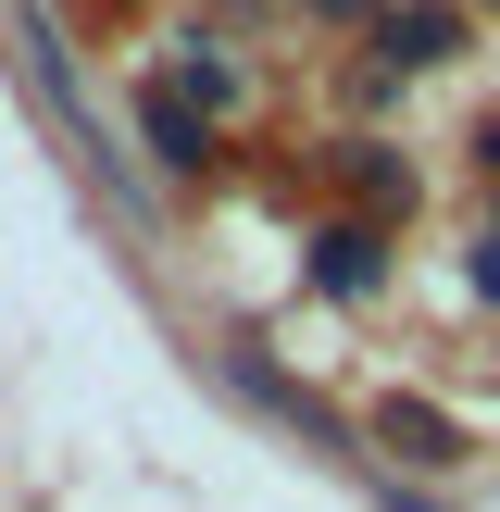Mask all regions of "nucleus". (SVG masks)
<instances>
[{
	"label": "nucleus",
	"instance_id": "1",
	"mask_svg": "<svg viewBox=\"0 0 500 512\" xmlns=\"http://www.w3.org/2000/svg\"><path fill=\"white\" fill-rule=\"evenodd\" d=\"M138 125H150V163H175V175L213 163V125H200V100H188V88H150V100H138Z\"/></svg>",
	"mask_w": 500,
	"mask_h": 512
},
{
	"label": "nucleus",
	"instance_id": "2",
	"mask_svg": "<svg viewBox=\"0 0 500 512\" xmlns=\"http://www.w3.org/2000/svg\"><path fill=\"white\" fill-rule=\"evenodd\" d=\"M375 438H388L400 463H463V425L425 413V400H388V413H375Z\"/></svg>",
	"mask_w": 500,
	"mask_h": 512
},
{
	"label": "nucleus",
	"instance_id": "3",
	"mask_svg": "<svg viewBox=\"0 0 500 512\" xmlns=\"http://www.w3.org/2000/svg\"><path fill=\"white\" fill-rule=\"evenodd\" d=\"M463 50V13L450 0H413V13H388V63H450Z\"/></svg>",
	"mask_w": 500,
	"mask_h": 512
},
{
	"label": "nucleus",
	"instance_id": "4",
	"mask_svg": "<svg viewBox=\"0 0 500 512\" xmlns=\"http://www.w3.org/2000/svg\"><path fill=\"white\" fill-rule=\"evenodd\" d=\"M313 288H338V300L375 288V225H325L313 238Z\"/></svg>",
	"mask_w": 500,
	"mask_h": 512
},
{
	"label": "nucleus",
	"instance_id": "5",
	"mask_svg": "<svg viewBox=\"0 0 500 512\" xmlns=\"http://www.w3.org/2000/svg\"><path fill=\"white\" fill-rule=\"evenodd\" d=\"M175 88H188V100H200V113H213V100H238V75H225V63H213V50H188V75H175Z\"/></svg>",
	"mask_w": 500,
	"mask_h": 512
},
{
	"label": "nucleus",
	"instance_id": "6",
	"mask_svg": "<svg viewBox=\"0 0 500 512\" xmlns=\"http://www.w3.org/2000/svg\"><path fill=\"white\" fill-rule=\"evenodd\" d=\"M475 300H500V238H488V250H475Z\"/></svg>",
	"mask_w": 500,
	"mask_h": 512
},
{
	"label": "nucleus",
	"instance_id": "7",
	"mask_svg": "<svg viewBox=\"0 0 500 512\" xmlns=\"http://www.w3.org/2000/svg\"><path fill=\"white\" fill-rule=\"evenodd\" d=\"M313 13H375V0H313Z\"/></svg>",
	"mask_w": 500,
	"mask_h": 512
}]
</instances>
